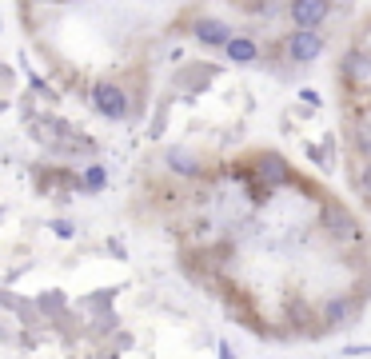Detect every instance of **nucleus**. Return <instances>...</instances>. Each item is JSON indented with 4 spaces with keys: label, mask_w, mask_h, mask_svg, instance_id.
<instances>
[{
    "label": "nucleus",
    "mask_w": 371,
    "mask_h": 359,
    "mask_svg": "<svg viewBox=\"0 0 371 359\" xmlns=\"http://www.w3.org/2000/svg\"><path fill=\"white\" fill-rule=\"evenodd\" d=\"M291 64H311V60H320L323 56V36L320 28H295L288 36V44H284Z\"/></svg>",
    "instance_id": "f257e3e1"
},
{
    "label": "nucleus",
    "mask_w": 371,
    "mask_h": 359,
    "mask_svg": "<svg viewBox=\"0 0 371 359\" xmlns=\"http://www.w3.org/2000/svg\"><path fill=\"white\" fill-rule=\"evenodd\" d=\"M92 108L100 116H108V120H124L128 116V96H124L120 84L100 80V84H92Z\"/></svg>",
    "instance_id": "f03ea898"
},
{
    "label": "nucleus",
    "mask_w": 371,
    "mask_h": 359,
    "mask_svg": "<svg viewBox=\"0 0 371 359\" xmlns=\"http://www.w3.org/2000/svg\"><path fill=\"white\" fill-rule=\"evenodd\" d=\"M291 24L295 28H320L331 17V0H291Z\"/></svg>",
    "instance_id": "7ed1b4c3"
},
{
    "label": "nucleus",
    "mask_w": 371,
    "mask_h": 359,
    "mask_svg": "<svg viewBox=\"0 0 371 359\" xmlns=\"http://www.w3.org/2000/svg\"><path fill=\"white\" fill-rule=\"evenodd\" d=\"M192 36L204 44V49H227L232 44V24H224V20H216V17H200L196 20V28H192Z\"/></svg>",
    "instance_id": "20e7f679"
},
{
    "label": "nucleus",
    "mask_w": 371,
    "mask_h": 359,
    "mask_svg": "<svg viewBox=\"0 0 371 359\" xmlns=\"http://www.w3.org/2000/svg\"><path fill=\"white\" fill-rule=\"evenodd\" d=\"M343 76L352 84H368L371 80V56L363 49H352L343 56Z\"/></svg>",
    "instance_id": "39448f33"
},
{
    "label": "nucleus",
    "mask_w": 371,
    "mask_h": 359,
    "mask_svg": "<svg viewBox=\"0 0 371 359\" xmlns=\"http://www.w3.org/2000/svg\"><path fill=\"white\" fill-rule=\"evenodd\" d=\"M227 60L232 64H256L259 60V44L252 40V36H232V44H227Z\"/></svg>",
    "instance_id": "423d86ee"
},
{
    "label": "nucleus",
    "mask_w": 371,
    "mask_h": 359,
    "mask_svg": "<svg viewBox=\"0 0 371 359\" xmlns=\"http://www.w3.org/2000/svg\"><path fill=\"white\" fill-rule=\"evenodd\" d=\"M168 164H172L176 172H184V176H200V172H204V164L196 160L192 152H184V148H172V152H168Z\"/></svg>",
    "instance_id": "0eeeda50"
},
{
    "label": "nucleus",
    "mask_w": 371,
    "mask_h": 359,
    "mask_svg": "<svg viewBox=\"0 0 371 359\" xmlns=\"http://www.w3.org/2000/svg\"><path fill=\"white\" fill-rule=\"evenodd\" d=\"M259 176H268L272 184H284V180H288V168H284L279 156H264V160H259Z\"/></svg>",
    "instance_id": "6e6552de"
},
{
    "label": "nucleus",
    "mask_w": 371,
    "mask_h": 359,
    "mask_svg": "<svg viewBox=\"0 0 371 359\" xmlns=\"http://www.w3.org/2000/svg\"><path fill=\"white\" fill-rule=\"evenodd\" d=\"M104 184H108V172H104V168H88V172H84V188H92V192H100V188H104Z\"/></svg>",
    "instance_id": "1a4fd4ad"
},
{
    "label": "nucleus",
    "mask_w": 371,
    "mask_h": 359,
    "mask_svg": "<svg viewBox=\"0 0 371 359\" xmlns=\"http://www.w3.org/2000/svg\"><path fill=\"white\" fill-rule=\"evenodd\" d=\"M52 231H56L60 240H72V236H76V228H72L68 220H56V224H52Z\"/></svg>",
    "instance_id": "9d476101"
},
{
    "label": "nucleus",
    "mask_w": 371,
    "mask_h": 359,
    "mask_svg": "<svg viewBox=\"0 0 371 359\" xmlns=\"http://www.w3.org/2000/svg\"><path fill=\"white\" fill-rule=\"evenodd\" d=\"M343 311H347V304H331V308H327V319H331V324H343Z\"/></svg>",
    "instance_id": "9b49d317"
},
{
    "label": "nucleus",
    "mask_w": 371,
    "mask_h": 359,
    "mask_svg": "<svg viewBox=\"0 0 371 359\" xmlns=\"http://www.w3.org/2000/svg\"><path fill=\"white\" fill-rule=\"evenodd\" d=\"M220 359H232V347H227V343H220Z\"/></svg>",
    "instance_id": "f8f14e48"
},
{
    "label": "nucleus",
    "mask_w": 371,
    "mask_h": 359,
    "mask_svg": "<svg viewBox=\"0 0 371 359\" xmlns=\"http://www.w3.org/2000/svg\"><path fill=\"white\" fill-rule=\"evenodd\" d=\"M33 4H64V0H33Z\"/></svg>",
    "instance_id": "ddd939ff"
},
{
    "label": "nucleus",
    "mask_w": 371,
    "mask_h": 359,
    "mask_svg": "<svg viewBox=\"0 0 371 359\" xmlns=\"http://www.w3.org/2000/svg\"><path fill=\"white\" fill-rule=\"evenodd\" d=\"M368 192H371V168H368Z\"/></svg>",
    "instance_id": "4468645a"
}]
</instances>
